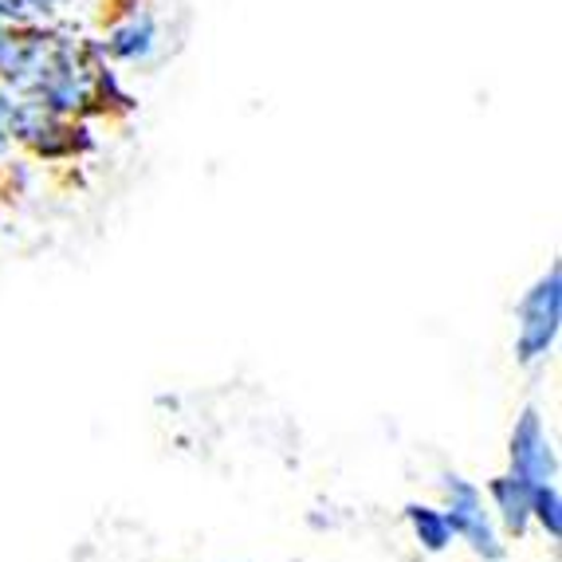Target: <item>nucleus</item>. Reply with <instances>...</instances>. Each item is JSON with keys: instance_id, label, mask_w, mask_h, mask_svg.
<instances>
[{"instance_id": "nucleus-1", "label": "nucleus", "mask_w": 562, "mask_h": 562, "mask_svg": "<svg viewBox=\"0 0 562 562\" xmlns=\"http://www.w3.org/2000/svg\"><path fill=\"white\" fill-rule=\"evenodd\" d=\"M12 138H16V150H29L40 161H71L99 146L91 134V119H59L29 99L16 103Z\"/></svg>"}, {"instance_id": "nucleus-2", "label": "nucleus", "mask_w": 562, "mask_h": 562, "mask_svg": "<svg viewBox=\"0 0 562 562\" xmlns=\"http://www.w3.org/2000/svg\"><path fill=\"white\" fill-rule=\"evenodd\" d=\"M516 358L524 366L543 362L559 342L562 327V268L551 263L531 288L524 291V300L516 307Z\"/></svg>"}, {"instance_id": "nucleus-3", "label": "nucleus", "mask_w": 562, "mask_h": 562, "mask_svg": "<svg viewBox=\"0 0 562 562\" xmlns=\"http://www.w3.org/2000/svg\"><path fill=\"white\" fill-rule=\"evenodd\" d=\"M99 40H103V52L114 67H146L161 52V24L150 4L138 0L134 9L114 12V20Z\"/></svg>"}, {"instance_id": "nucleus-4", "label": "nucleus", "mask_w": 562, "mask_h": 562, "mask_svg": "<svg viewBox=\"0 0 562 562\" xmlns=\"http://www.w3.org/2000/svg\"><path fill=\"white\" fill-rule=\"evenodd\" d=\"M445 492H449V512H445V519H449L452 535H460L480 559H487V562L504 559V543H499L496 527L487 519L484 496H480L476 487H472L469 480L449 476L445 480Z\"/></svg>"}, {"instance_id": "nucleus-5", "label": "nucleus", "mask_w": 562, "mask_h": 562, "mask_svg": "<svg viewBox=\"0 0 562 562\" xmlns=\"http://www.w3.org/2000/svg\"><path fill=\"white\" fill-rule=\"evenodd\" d=\"M512 476L527 480V484H535V487L554 480V452L535 409H527L524 417H519L516 432H512Z\"/></svg>"}, {"instance_id": "nucleus-6", "label": "nucleus", "mask_w": 562, "mask_h": 562, "mask_svg": "<svg viewBox=\"0 0 562 562\" xmlns=\"http://www.w3.org/2000/svg\"><path fill=\"white\" fill-rule=\"evenodd\" d=\"M492 499H496V512L504 519V527L512 535H524L527 524H531V496H535V484L519 476H499L492 480Z\"/></svg>"}, {"instance_id": "nucleus-7", "label": "nucleus", "mask_w": 562, "mask_h": 562, "mask_svg": "<svg viewBox=\"0 0 562 562\" xmlns=\"http://www.w3.org/2000/svg\"><path fill=\"white\" fill-rule=\"evenodd\" d=\"M91 99H94L99 119H131V114L138 111L134 94L126 91V83H122V76L114 71V64H103L91 71Z\"/></svg>"}, {"instance_id": "nucleus-8", "label": "nucleus", "mask_w": 562, "mask_h": 562, "mask_svg": "<svg viewBox=\"0 0 562 562\" xmlns=\"http://www.w3.org/2000/svg\"><path fill=\"white\" fill-rule=\"evenodd\" d=\"M409 524H413V531H417V539H422L429 551H445V547L452 543V527H449V519H445V512H437V507H417L413 504L409 512Z\"/></svg>"}, {"instance_id": "nucleus-9", "label": "nucleus", "mask_w": 562, "mask_h": 562, "mask_svg": "<svg viewBox=\"0 0 562 562\" xmlns=\"http://www.w3.org/2000/svg\"><path fill=\"white\" fill-rule=\"evenodd\" d=\"M531 519H539V524L547 527V535L551 539H559L562 535V519H559V487L554 484H539L531 496Z\"/></svg>"}, {"instance_id": "nucleus-10", "label": "nucleus", "mask_w": 562, "mask_h": 562, "mask_svg": "<svg viewBox=\"0 0 562 562\" xmlns=\"http://www.w3.org/2000/svg\"><path fill=\"white\" fill-rule=\"evenodd\" d=\"M16 94L0 83V166H9L16 154V138H12V114H16Z\"/></svg>"}, {"instance_id": "nucleus-11", "label": "nucleus", "mask_w": 562, "mask_h": 562, "mask_svg": "<svg viewBox=\"0 0 562 562\" xmlns=\"http://www.w3.org/2000/svg\"><path fill=\"white\" fill-rule=\"evenodd\" d=\"M67 4H71V0H29V9H32V16H36V20H56V16H64Z\"/></svg>"}, {"instance_id": "nucleus-12", "label": "nucleus", "mask_w": 562, "mask_h": 562, "mask_svg": "<svg viewBox=\"0 0 562 562\" xmlns=\"http://www.w3.org/2000/svg\"><path fill=\"white\" fill-rule=\"evenodd\" d=\"M4 32H9V24H4V16H0V36H4Z\"/></svg>"}]
</instances>
